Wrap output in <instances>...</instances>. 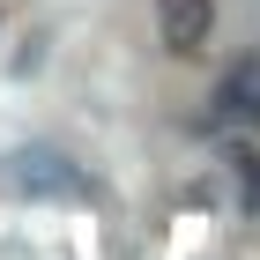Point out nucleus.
<instances>
[{
    "label": "nucleus",
    "mask_w": 260,
    "mask_h": 260,
    "mask_svg": "<svg viewBox=\"0 0 260 260\" xmlns=\"http://www.w3.org/2000/svg\"><path fill=\"white\" fill-rule=\"evenodd\" d=\"M0 179L15 186V193H38V201H82L89 193V179H82L75 156H60V149H15V156L0 164Z\"/></svg>",
    "instance_id": "f257e3e1"
},
{
    "label": "nucleus",
    "mask_w": 260,
    "mask_h": 260,
    "mask_svg": "<svg viewBox=\"0 0 260 260\" xmlns=\"http://www.w3.org/2000/svg\"><path fill=\"white\" fill-rule=\"evenodd\" d=\"M216 112H223V119H238V126H260V45L216 82Z\"/></svg>",
    "instance_id": "7ed1b4c3"
},
{
    "label": "nucleus",
    "mask_w": 260,
    "mask_h": 260,
    "mask_svg": "<svg viewBox=\"0 0 260 260\" xmlns=\"http://www.w3.org/2000/svg\"><path fill=\"white\" fill-rule=\"evenodd\" d=\"M231 179H238L245 208H260V149H253V141H231Z\"/></svg>",
    "instance_id": "20e7f679"
},
{
    "label": "nucleus",
    "mask_w": 260,
    "mask_h": 260,
    "mask_svg": "<svg viewBox=\"0 0 260 260\" xmlns=\"http://www.w3.org/2000/svg\"><path fill=\"white\" fill-rule=\"evenodd\" d=\"M208 30H216V8H208V0H156V38L171 45V52L193 60L201 45H208Z\"/></svg>",
    "instance_id": "f03ea898"
}]
</instances>
